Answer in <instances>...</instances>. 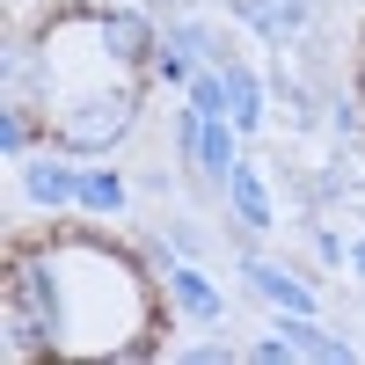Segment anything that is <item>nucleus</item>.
I'll use <instances>...</instances> for the list:
<instances>
[{
    "label": "nucleus",
    "mask_w": 365,
    "mask_h": 365,
    "mask_svg": "<svg viewBox=\"0 0 365 365\" xmlns=\"http://www.w3.org/2000/svg\"><path fill=\"white\" fill-rule=\"evenodd\" d=\"M161 29L132 0H37L8 44V132L51 161L117 154L154 110Z\"/></svg>",
    "instance_id": "f03ea898"
},
{
    "label": "nucleus",
    "mask_w": 365,
    "mask_h": 365,
    "mask_svg": "<svg viewBox=\"0 0 365 365\" xmlns=\"http://www.w3.org/2000/svg\"><path fill=\"white\" fill-rule=\"evenodd\" d=\"M168 344L175 299L132 234L81 212L8 227V249H0V358L8 365H146Z\"/></svg>",
    "instance_id": "f257e3e1"
},
{
    "label": "nucleus",
    "mask_w": 365,
    "mask_h": 365,
    "mask_svg": "<svg viewBox=\"0 0 365 365\" xmlns=\"http://www.w3.org/2000/svg\"><path fill=\"white\" fill-rule=\"evenodd\" d=\"M344 96H351V125L365 132V15L351 29V58H344Z\"/></svg>",
    "instance_id": "7ed1b4c3"
}]
</instances>
